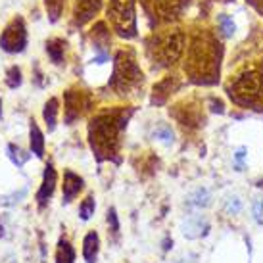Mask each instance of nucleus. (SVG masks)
I'll list each match as a JSON object with an SVG mask.
<instances>
[{
    "instance_id": "20e7f679",
    "label": "nucleus",
    "mask_w": 263,
    "mask_h": 263,
    "mask_svg": "<svg viewBox=\"0 0 263 263\" xmlns=\"http://www.w3.org/2000/svg\"><path fill=\"white\" fill-rule=\"evenodd\" d=\"M142 83H144V75H142V69L137 64L135 50L127 48V50L117 52L110 87L116 90L117 95L125 96L142 88Z\"/></svg>"
},
{
    "instance_id": "473e14b6",
    "label": "nucleus",
    "mask_w": 263,
    "mask_h": 263,
    "mask_svg": "<svg viewBox=\"0 0 263 263\" xmlns=\"http://www.w3.org/2000/svg\"><path fill=\"white\" fill-rule=\"evenodd\" d=\"M0 116H2V100H0Z\"/></svg>"
},
{
    "instance_id": "9d476101",
    "label": "nucleus",
    "mask_w": 263,
    "mask_h": 263,
    "mask_svg": "<svg viewBox=\"0 0 263 263\" xmlns=\"http://www.w3.org/2000/svg\"><path fill=\"white\" fill-rule=\"evenodd\" d=\"M102 8V0H75L73 6V25L81 27L90 22Z\"/></svg>"
},
{
    "instance_id": "bb28decb",
    "label": "nucleus",
    "mask_w": 263,
    "mask_h": 263,
    "mask_svg": "<svg viewBox=\"0 0 263 263\" xmlns=\"http://www.w3.org/2000/svg\"><path fill=\"white\" fill-rule=\"evenodd\" d=\"M240 208H242V204H240V200H238L236 196L227 198V212H229V213H238V212H240Z\"/></svg>"
},
{
    "instance_id": "7ed1b4c3",
    "label": "nucleus",
    "mask_w": 263,
    "mask_h": 263,
    "mask_svg": "<svg viewBox=\"0 0 263 263\" xmlns=\"http://www.w3.org/2000/svg\"><path fill=\"white\" fill-rule=\"evenodd\" d=\"M186 44V33L183 29H167L154 33L146 39L144 52L150 62L152 69H163L171 67L177 60L181 58Z\"/></svg>"
},
{
    "instance_id": "7c9ffc66",
    "label": "nucleus",
    "mask_w": 263,
    "mask_h": 263,
    "mask_svg": "<svg viewBox=\"0 0 263 263\" xmlns=\"http://www.w3.org/2000/svg\"><path fill=\"white\" fill-rule=\"evenodd\" d=\"M246 2H250V4H254V6H256L257 10H259V12L263 14V0H246Z\"/></svg>"
},
{
    "instance_id": "c85d7f7f",
    "label": "nucleus",
    "mask_w": 263,
    "mask_h": 263,
    "mask_svg": "<svg viewBox=\"0 0 263 263\" xmlns=\"http://www.w3.org/2000/svg\"><path fill=\"white\" fill-rule=\"evenodd\" d=\"M23 196H25V189L20 190V192H15V194H12V196L4 198L2 202H4L6 205H12V204H15V202H20V198H23Z\"/></svg>"
},
{
    "instance_id": "9b49d317",
    "label": "nucleus",
    "mask_w": 263,
    "mask_h": 263,
    "mask_svg": "<svg viewBox=\"0 0 263 263\" xmlns=\"http://www.w3.org/2000/svg\"><path fill=\"white\" fill-rule=\"evenodd\" d=\"M54 189H56V169L52 163H46L43 173V183H41V189L37 192V202L39 205H44L54 194Z\"/></svg>"
},
{
    "instance_id": "cd10ccee",
    "label": "nucleus",
    "mask_w": 263,
    "mask_h": 263,
    "mask_svg": "<svg viewBox=\"0 0 263 263\" xmlns=\"http://www.w3.org/2000/svg\"><path fill=\"white\" fill-rule=\"evenodd\" d=\"M254 219L257 223H263V200H259V198L254 202Z\"/></svg>"
},
{
    "instance_id": "423d86ee",
    "label": "nucleus",
    "mask_w": 263,
    "mask_h": 263,
    "mask_svg": "<svg viewBox=\"0 0 263 263\" xmlns=\"http://www.w3.org/2000/svg\"><path fill=\"white\" fill-rule=\"evenodd\" d=\"M263 88V75L254 67H250L240 75H236V79L231 83L229 87V96L233 98L236 104L242 106H250L256 100Z\"/></svg>"
},
{
    "instance_id": "5701e85b",
    "label": "nucleus",
    "mask_w": 263,
    "mask_h": 263,
    "mask_svg": "<svg viewBox=\"0 0 263 263\" xmlns=\"http://www.w3.org/2000/svg\"><path fill=\"white\" fill-rule=\"evenodd\" d=\"M46 4V10H48V15H50L52 22H56L62 12H64V6H66V0H44Z\"/></svg>"
},
{
    "instance_id": "a878e982",
    "label": "nucleus",
    "mask_w": 263,
    "mask_h": 263,
    "mask_svg": "<svg viewBox=\"0 0 263 263\" xmlns=\"http://www.w3.org/2000/svg\"><path fill=\"white\" fill-rule=\"evenodd\" d=\"M106 219H108V225H110V231L114 234H119V219H117V212L116 208H110L108 210V215H106Z\"/></svg>"
},
{
    "instance_id": "f03ea898",
    "label": "nucleus",
    "mask_w": 263,
    "mask_h": 263,
    "mask_svg": "<svg viewBox=\"0 0 263 263\" xmlns=\"http://www.w3.org/2000/svg\"><path fill=\"white\" fill-rule=\"evenodd\" d=\"M131 114L133 110H111L102 111L90 119L88 140L100 161L111 160L119 152V137H121V131L127 127Z\"/></svg>"
},
{
    "instance_id": "dca6fc26",
    "label": "nucleus",
    "mask_w": 263,
    "mask_h": 263,
    "mask_svg": "<svg viewBox=\"0 0 263 263\" xmlns=\"http://www.w3.org/2000/svg\"><path fill=\"white\" fill-rule=\"evenodd\" d=\"M29 137H31V152L35 154L37 158H43L44 156V135H43V131L39 129V125L35 123V119L31 121Z\"/></svg>"
},
{
    "instance_id": "aec40b11",
    "label": "nucleus",
    "mask_w": 263,
    "mask_h": 263,
    "mask_svg": "<svg viewBox=\"0 0 263 263\" xmlns=\"http://www.w3.org/2000/svg\"><path fill=\"white\" fill-rule=\"evenodd\" d=\"M6 152H8V158L14 161L17 167H22L25 161L29 160V154H25L20 146H15V144H8L6 146Z\"/></svg>"
},
{
    "instance_id": "a211bd4d",
    "label": "nucleus",
    "mask_w": 263,
    "mask_h": 263,
    "mask_svg": "<svg viewBox=\"0 0 263 263\" xmlns=\"http://www.w3.org/2000/svg\"><path fill=\"white\" fill-rule=\"evenodd\" d=\"M44 123L48 127V131H54L56 129V117H58V100L56 98H50L48 102L44 104Z\"/></svg>"
},
{
    "instance_id": "f257e3e1",
    "label": "nucleus",
    "mask_w": 263,
    "mask_h": 263,
    "mask_svg": "<svg viewBox=\"0 0 263 263\" xmlns=\"http://www.w3.org/2000/svg\"><path fill=\"white\" fill-rule=\"evenodd\" d=\"M223 46L210 29H198L186 48L184 71L196 85H215L219 81Z\"/></svg>"
},
{
    "instance_id": "39448f33",
    "label": "nucleus",
    "mask_w": 263,
    "mask_h": 263,
    "mask_svg": "<svg viewBox=\"0 0 263 263\" xmlns=\"http://www.w3.org/2000/svg\"><path fill=\"white\" fill-rule=\"evenodd\" d=\"M108 22L116 33L123 39L137 37V12L135 0H110L108 2Z\"/></svg>"
},
{
    "instance_id": "0eeeda50",
    "label": "nucleus",
    "mask_w": 263,
    "mask_h": 263,
    "mask_svg": "<svg viewBox=\"0 0 263 263\" xmlns=\"http://www.w3.org/2000/svg\"><path fill=\"white\" fill-rule=\"evenodd\" d=\"M142 6L150 20V25L154 27L181 20L184 10L190 6V0H142Z\"/></svg>"
},
{
    "instance_id": "b1692460",
    "label": "nucleus",
    "mask_w": 263,
    "mask_h": 263,
    "mask_svg": "<svg viewBox=\"0 0 263 263\" xmlns=\"http://www.w3.org/2000/svg\"><path fill=\"white\" fill-rule=\"evenodd\" d=\"M6 85L10 88H17L22 85V71L20 67H10L6 71Z\"/></svg>"
},
{
    "instance_id": "2eb2a0df",
    "label": "nucleus",
    "mask_w": 263,
    "mask_h": 263,
    "mask_svg": "<svg viewBox=\"0 0 263 263\" xmlns=\"http://www.w3.org/2000/svg\"><path fill=\"white\" fill-rule=\"evenodd\" d=\"M56 263H75V250L66 236H62L56 246Z\"/></svg>"
},
{
    "instance_id": "4be33fe9",
    "label": "nucleus",
    "mask_w": 263,
    "mask_h": 263,
    "mask_svg": "<svg viewBox=\"0 0 263 263\" xmlns=\"http://www.w3.org/2000/svg\"><path fill=\"white\" fill-rule=\"evenodd\" d=\"M95 210H96V202H95V196H87L79 205V217L83 221H88L92 215H95Z\"/></svg>"
},
{
    "instance_id": "ddd939ff",
    "label": "nucleus",
    "mask_w": 263,
    "mask_h": 263,
    "mask_svg": "<svg viewBox=\"0 0 263 263\" xmlns=\"http://www.w3.org/2000/svg\"><path fill=\"white\" fill-rule=\"evenodd\" d=\"M98 252H100V236H98L96 231H90L83 238V257H85V261L96 263Z\"/></svg>"
},
{
    "instance_id": "2f4dec72",
    "label": "nucleus",
    "mask_w": 263,
    "mask_h": 263,
    "mask_svg": "<svg viewBox=\"0 0 263 263\" xmlns=\"http://www.w3.org/2000/svg\"><path fill=\"white\" fill-rule=\"evenodd\" d=\"M169 244H173V240H171V242H169V240L163 242V250H169Z\"/></svg>"
},
{
    "instance_id": "412c9836",
    "label": "nucleus",
    "mask_w": 263,
    "mask_h": 263,
    "mask_svg": "<svg viewBox=\"0 0 263 263\" xmlns=\"http://www.w3.org/2000/svg\"><path fill=\"white\" fill-rule=\"evenodd\" d=\"M217 25H219V31L225 35V37H233L234 31H236V25H234L233 17L227 14H219L217 15Z\"/></svg>"
},
{
    "instance_id": "f8f14e48",
    "label": "nucleus",
    "mask_w": 263,
    "mask_h": 263,
    "mask_svg": "<svg viewBox=\"0 0 263 263\" xmlns=\"http://www.w3.org/2000/svg\"><path fill=\"white\" fill-rule=\"evenodd\" d=\"M85 186L83 177L75 175L73 171H66L64 173V204H69L81 190Z\"/></svg>"
},
{
    "instance_id": "6e6552de",
    "label": "nucleus",
    "mask_w": 263,
    "mask_h": 263,
    "mask_svg": "<svg viewBox=\"0 0 263 263\" xmlns=\"http://www.w3.org/2000/svg\"><path fill=\"white\" fill-rule=\"evenodd\" d=\"M25 44H27L25 23H23L22 17H14V20L6 25V29L2 31L0 46H2V50L10 52V54H15V52L25 50Z\"/></svg>"
},
{
    "instance_id": "1a4fd4ad",
    "label": "nucleus",
    "mask_w": 263,
    "mask_h": 263,
    "mask_svg": "<svg viewBox=\"0 0 263 263\" xmlns=\"http://www.w3.org/2000/svg\"><path fill=\"white\" fill-rule=\"evenodd\" d=\"M90 108V96L85 90H67L66 92V121L69 125Z\"/></svg>"
},
{
    "instance_id": "4468645a",
    "label": "nucleus",
    "mask_w": 263,
    "mask_h": 263,
    "mask_svg": "<svg viewBox=\"0 0 263 263\" xmlns=\"http://www.w3.org/2000/svg\"><path fill=\"white\" fill-rule=\"evenodd\" d=\"M208 231H210V225H208V221L202 219V217L190 219L189 223L183 227V233L186 238H200V236H204Z\"/></svg>"
},
{
    "instance_id": "6ab92c4d",
    "label": "nucleus",
    "mask_w": 263,
    "mask_h": 263,
    "mask_svg": "<svg viewBox=\"0 0 263 263\" xmlns=\"http://www.w3.org/2000/svg\"><path fill=\"white\" fill-rule=\"evenodd\" d=\"M186 204L192 205V208H208V205L212 204V196H210V192L205 189H198L189 196Z\"/></svg>"
},
{
    "instance_id": "f3484780",
    "label": "nucleus",
    "mask_w": 263,
    "mask_h": 263,
    "mask_svg": "<svg viewBox=\"0 0 263 263\" xmlns=\"http://www.w3.org/2000/svg\"><path fill=\"white\" fill-rule=\"evenodd\" d=\"M64 50H66V43L62 39H52L46 43V52L54 64H62L64 62Z\"/></svg>"
},
{
    "instance_id": "393cba45",
    "label": "nucleus",
    "mask_w": 263,
    "mask_h": 263,
    "mask_svg": "<svg viewBox=\"0 0 263 263\" xmlns=\"http://www.w3.org/2000/svg\"><path fill=\"white\" fill-rule=\"evenodd\" d=\"M154 139H161L163 142H173V131H171V127L167 125H160V127H156L154 129Z\"/></svg>"
},
{
    "instance_id": "c756f323",
    "label": "nucleus",
    "mask_w": 263,
    "mask_h": 263,
    "mask_svg": "<svg viewBox=\"0 0 263 263\" xmlns=\"http://www.w3.org/2000/svg\"><path fill=\"white\" fill-rule=\"evenodd\" d=\"M179 263H198V257L194 256V254H190L189 257H183V259H181Z\"/></svg>"
}]
</instances>
